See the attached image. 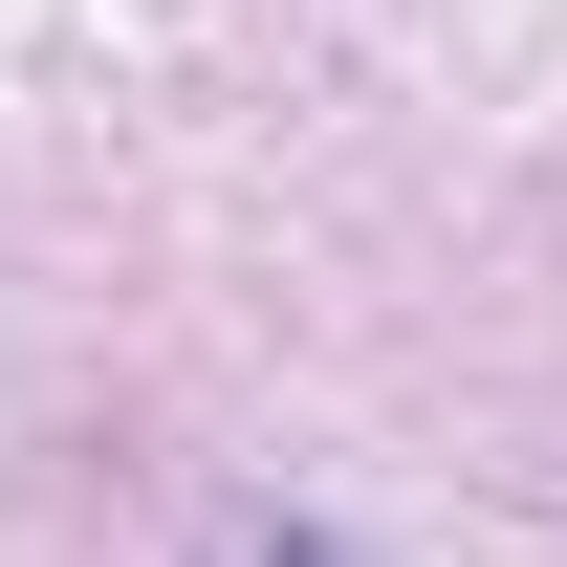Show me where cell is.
<instances>
[{
    "label": "cell",
    "instance_id": "cell-1",
    "mask_svg": "<svg viewBox=\"0 0 567 567\" xmlns=\"http://www.w3.org/2000/svg\"><path fill=\"white\" fill-rule=\"evenodd\" d=\"M197 567H350V546H328V524H284V502H218V546Z\"/></svg>",
    "mask_w": 567,
    "mask_h": 567
}]
</instances>
